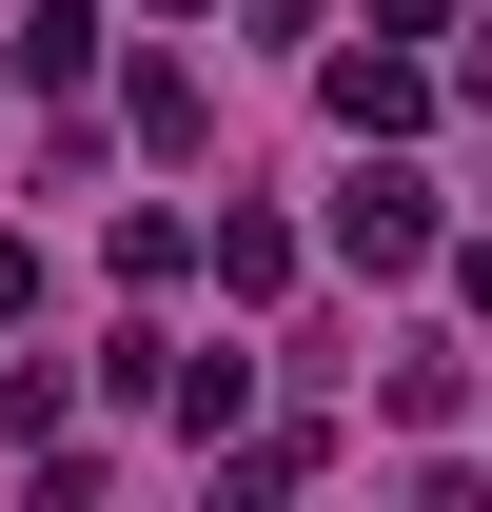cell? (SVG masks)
I'll return each instance as SVG.
<instances>
[{
    "label": "cell",
    "mask_w": 492,
    "mask_h": 512,
    "mask_svg": "<svg viewBox=\"0 0 492 512\" xmlns=\"http://www.w3.org/2000/svg\"><path fill=\"white\" fill-rule=\"evenodd\" d=\"M335 256H355V276H414V256H433V178L394 158V138H355V178H335Z\"/></svg>",
    "instance_id": "cell-1"
},
{
    "label": "cell",
    "mask_w": 492,
    "mask_h": 512,
    "mask_svg": "<svg viewBox=\"0 0 492 512\" xmlns=\"http://www.w3.org/2000/svg\"><path fill=\"white\" fill-rule=\"evenodd\" d=\"M335 119H355V138H414L433 119V60H414V40H355V60H335Z\"/></svg>",
    "instance_id": "cell-2"
},
{
    "label": "cell",
    "mask_w": 492,
    "mask_h": 512,
    "mask_svg": "<svg viewBox=\"0 0 492 512\" xmlns=\"http://www.w3.org/2000/svg\"><path fill=\"white\" fill-rule=\"evenodd\" d=\"M0 60H20V99H79V79H99V0H20Z\"/></svg>",
    "instance_id": "cell-3"
},
{
    "label": "cell",
    "mask_w": 492,
    "mask_h": 512,
    "mask_svg": "<svg viewBox=\"0 0 492 512\" xmlns=\"http://www.w3.org/2000/svg\"><path fill=\"white\" fill-rule=\"evenodd\" d=\"M119 119L158 138V158H197V138H217V99H197V60H138V79H119Z\"/></svg>",
    "instance_id": "cell-4"
},
{
    "label": "cell",
    "mask_w": 492,
    "mask_h": 512,
    "mask_svg": "<svg viewBox=\"0 0 492 512\" xmlns=\"http://www.w3.org/2000/svg\"><path fill=\"white\" fill-rule=\"evenodd\" d=\"M217 296H296V217H217Z\"/></svg>",
    "instance_id": "cell-5"
},
{
    "label": "cell",
    "mask_w": 492,
    "mask_h": 512,
    "mask_svg": "<svg viewBox=\"0 0 492 512\" xmlns=\"http://www.w3.org/2000/svg\"><path fill=\"white\" fill-rule=\"evenodd\" d=\"M374 40H453V0H374Z\"/></svg>",
    "instance_id": "cell-6"
},
{
    "label": "cell",
    "mask_w": 492,
    "mask_h": 512,
    "mask_svg": "<svg viewBox=\"0 0 492 512\" xmlns=\"http://www.w3.org/2000/svg\"><path fill=\"white\" fill-rule=\"evenodd\" d=\"M0 316H40V237H0Z\"/></svg>",
    "instance_id": "cell-7"
},
{
    "label": "cell",
    "mask_w": 492,
    "mask_h": 512,
    "mask_svg": "<svg viewBox=\"0 0 492 512\" xmlns=\"http://www.w3.org/2000/svg\"><path fill=\"white\" fill-rule=\"evenodd\" d=\"M453 296H473V316H492V237H473V256H453Z\"/></svg>",
    "instance_id": "cell-8"
},
{
    "label": "cell",
    "mask_w": 492,
    "mask_h": 512,
    "mask_svg": "<svg viewBox=\"0 0 492 512\" xmlns=\"http://www.w3.org/2000/svg\"><path fill=\"white\" fill-rule=\"evenodd\" d=\"M138 20H197V0H138Z\"/></svg>",
    "instance_id": "cell-9"
}]
</instances>
